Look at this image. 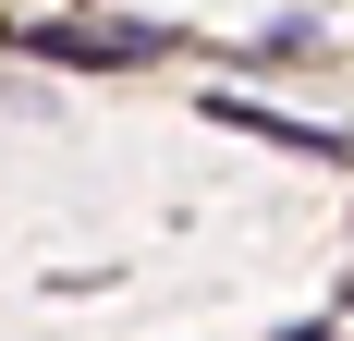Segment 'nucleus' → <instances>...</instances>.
<instances>
[{
    "label": "nucleus",
    "mask_w": 354,
    "mask_h": 341,
    "mask_svg": "<svg viewBox=\"0 0 354 341\" xmlns=\"http://www.w3.org/2000/svg\"><path fill=\"white\" fill-rule=\"evenodd\" d=\"M25 49H37V61H86V73H110V61H159L171 37H159V25H25Z\"/></svg>",
    "instance_id": "1"
},
{
    "label": "nucleus",
    "mask_w": 354,
    "mask_h": 341,
    "mask_svg": "<svg viewBox=\"0 0 354 341\" xmlns=\"http://www.w3.org/2000/svg\"><path fill=\"white\" fill-rule=\"evenodd\" d=\"M208 122L220 135H269V146H293V159H342L330 122H293V110H257V98H208Z\"/></svg>",
    "instance_id": "2"
}]
</instances>
